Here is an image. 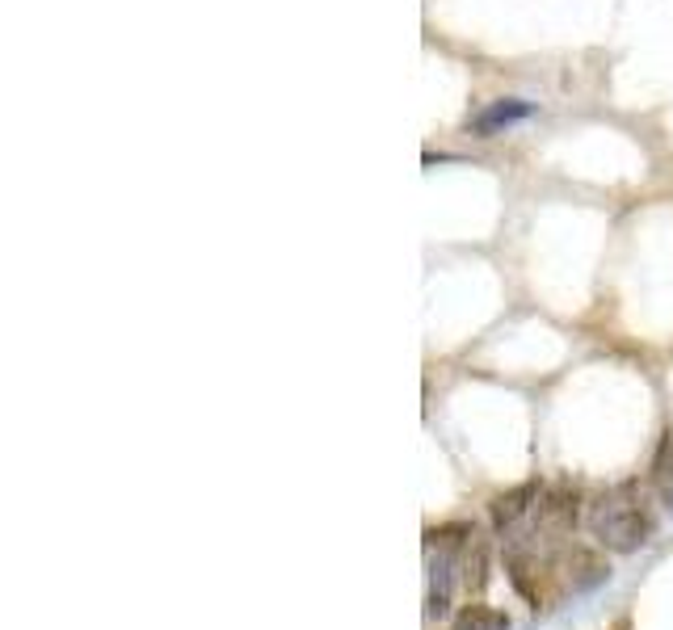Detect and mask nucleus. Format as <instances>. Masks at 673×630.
Instances as JSON below:
<instances>
[{
	"instance_id": "f257e3e1",
	"label": "nucleus",
	"mask_w": 673,
	"mask_h": 630,
	"mask_svg": "<svg viewBox=\"0 0 673 630\" xmlns=\"http://www.w3.org/2000/svg\"><path fill=\"white\" fill-rule=\"evenodd\" d=\"M590 534L597 538V547L615 554H635L644 551L656 534V513L640 479H623L615 488H606L602 497L590 504Z\"/></svg>"
},
{
	"instance_id": "f03ea898",
	"label": "nucleus",
	"mask_w": 673,
	"mask_h": 630,
	"mask_svg": "<svg viewBox=\"0 0 673 630\" xmlns=\"http://www.w3.org/2000/svg\"><path fill=\"white\" fill-rule=\"evenodd\" d=\"M538 497H543V483H522V488H514V492H505V497L493 500V504H488V517H493L497 538L514 534L522 521L535 513Z\"/></svg>"
},
{
	"instance_id": "7ed1b4c3",
	"label": "nucleus",
	"mask_w": 673,
	"mask_h": 630,
	"mask_svg": "<svg viewBox=\"0 0 673 630\" xmlns=\"http://www.w3.org/2000/svg\"><path fill=\"white\" fill-rule=\"evenodd\" d=\"M531 114H535V106H531L526 97H501V101H493V106H484L481 114L467 118V127L488 139V134L505 131V127H514V122H526Z\"/></svg>"
},
{
	"instance_id": "20e7f679",
	"label": "nucleus",
	"mask_w": 673,
	"mask_h": 630,
	"mask_svg": "<svg viewBox=\"0 0 673 630\" xmlns=\"http://www.w3.org/2000/svg\"><path fill=\"white\" fill-rule=\"evenodd\" d=\"M653 488L665 504V513H673V429H665V438L653 454Z\"/></svg>"
},
{
	"instance_id": "39448f33",
	"label": "nucleus",
	"mask_w": 673,
	"mask_h": 630,
	"mask_svg": "<svg viewBox=\"0 0 673 630\" xmlns=\"http://www.w3.org/2000/svg\"><path fill=\"white\" fill-rule=\"evenodd\" d=\"M451 630H509V618L501 610H493V606L476 601V606H463V610L455 613Z\"/></svg>"
}]
</instances>
